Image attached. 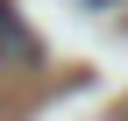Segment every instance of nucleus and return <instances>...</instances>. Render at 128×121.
I'll use <instances>...</instances> for the list:
<instances>
[{"label":"nucleus","instance_id":"obj_1","mask_svg":"<svg viewBox=\"0 0 128 121\" xmlns=\"http://www.w3.org/2000/svg\"><path fill=\"white\" fill-rule=\"evenodd\" d=\"M0 64H43V43H36V28L14 14V0H0Z\"/></svg>","mask_w":128,"mask_h":121},{"label":"nucleus","instance_id":"obj_3","mask_svg":"<svg viewBox=\"0 0 128 121\" xmlns=\"http://www.w3.org/2000/svg\"><path fill=\"white\" fill-rule=\"evenodd\" d=\"M121 121H128V107H121Z\"/></svg>","mask_w":128,"mask_h":121},{"label":"nucleus","instance_id":"obj_2","mask_svg":"<svg viewBox=\"0 0 128 121\" xmlns=\"http://www.w3.org/2000/svg\"><path fill=\"white\" fill-rule=\"evenodd\" d=\"M92 7H107V0H92Z\"/></svg>","mask_w":128,"mask_h":121}]
</instances>
